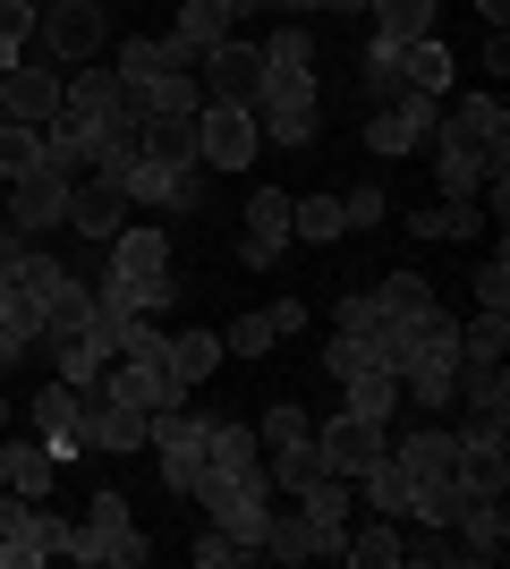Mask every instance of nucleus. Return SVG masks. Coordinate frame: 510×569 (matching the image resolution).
Wrapping results in <instances>:
<instances>
[{"instance_id":"57","label":"nucleus","mask_w":510,"mask_h":569,"mask_svg":"<svg viewBox=\"0 0 510 569\" xmlns=\"http://www.w3.org/2000/svg\"><path fill=\"white\" fill-rule=\"evenodd\" d=\"M0 433H9V400H0Z\"/></svg>"},{"instance_id":"18","label":"nucleus","mask_w":510,"mask_h":569,"mask_svg":"<svg viewBox=\"0 0 510 569\" xmlns=\"http://www.w3.org/2000/svg\"><path fill=\"white\" fill-rule=\"evenodd\" d=\"M196 111H204V86L188 69H162L146 86H128V119H196Z\"/></svg>"},{"instance_id":"50","label":"nucleus","mask_w":510,"mask_h":569,"mask_svg":"<svg viewBox=\"0 0 510 569\" xmlns=\"http://www.w3.org/2000/svg\"><path fill=\"white\" fill-rule=\"evenodd\" d=\"M383 213H391V196H383V188H358V196H340V221H349V230H374Z\"/></svg>"},{"instance_id":"2","label":"nucleus","mask_w":510,"mask_h":569,"mask_svg":"<svg viewBox=\"0 0 510 569\" xmlns=\"http://www.w3.org/2000/svg\"><path fill=\"white\" fill-rule=\"evenodd\" d=\"M196 501H204V519H213V527L247 536L256 552H264V527H272V510H281L264 459H256V468H204V476H196Z\"/></svg>"},{"instance_id":"39","label":"nucleus","mask_w":510,"mask_h":569,"mask_svg":"<svg viewBox=\"0 0 510 569\" xmlns=\"http://www.w3.org/2000/svg\"><path fill=\"white\" fill-rule=\"evenodd\" d=\"M510 357V315H477L460 323V366H502Z\"/></svg>"},{"instance_id":"53","label":"nucleus","mask_w":510,"mask_h":569,"mask_svg":"<svg viewBox=\"0 0 510 569\" xmlns=\"http://www.w3.org/2000/svg\"><path fill=\"white\" fill-rule=\"evenodd\" d=\"M264 315H272V332H281V340H290V332H298V323H307V307H298V298H272V307H264Z\"/></svg>"},{"instance_id":"11","label":"nucleus","mask_w":510,"mask_h":569,"mask_svg":"<svg viewBox=\"0 0 510 569\" xmlns=\"http://www.w3.org/2000/svg\"><path fill=\"white\" fill-rule=\"evenodd\" d=\"M196 86H204V102H256L264 94V51L239 43V34H221V43L196 60Z\"/></svg>"},{"instance_id":"20","label":"nucleus","mask_w":510,"mask_h":569,"mask_svg":"<svg viewBox=\"0 0 510 569\" xmlns=\"http://www.w3.org/2000/svg\"><path fill=\"white\" fill-rule=\"evenodd\" d=\"M69 230L77 238L128 230V188H111V179H77V188H69Z\"/></svg>"},{"instance_id":"49","label":"nucleus","mask_w":510,"mask_h":569,"mask_svg":"<svg viewBox=\"0 0 510 569\" xmlns=\"http://www.w3.org/2000/svg\"><path fill=\"white\" fill-rule=\"evenodd\" d=\"M340 332H383V307H374V289H349V298H340Z\"/></svg>"},{"instance_id":"12","label":"nucleus","mask_w":510,"mask_h":569,"mask_svg":"<svg viewBox=\"0 0 510 569\" xmlns=\"http://www.w3.org/2000/svg\"><path fill=\"white\" fill-rule=\"evenodd\" d=\"M60 119H86V128H120L128 119V77L77 60V77H60Z\"/></svg>"},{"instance_id":"26","label":"nucleus","mask_w":510,"mask_h":569,"mask_svg":"<svg viewBox=\"0 0 510 569\" xmlns=\"http://www.w3.org/2000/svg\"><path fill=\"white\" fill-rule=\"evenodd\" d=\"M340 391H349V408H358V417H374V426H391V417H400V375H391V366H358Z\"/></svg>"},{"instance_id":"32","label":"nucleus","mask_w":510,"mask_h":569,"mask_svg":"<svg viewBox=\"0 0 510 569\" xmlns=\"http://www.w3.org/2000/svg\"><path fill=\"white\" fill-rule=\"evenodd\" d=\"M434 9L442 0H366V18L383 43H409V34H434Z\"/></svg>"},{"instance_id":"44","label":"nucleus","mask_w":510,"mask_h":569,"mask_svg":"<svg viewBox=\"0 0 510 569\" xmlns=\"http://www.w3.org/2000/svg\"><path fill=\"white\" fill-rule=\"evenodd\" d=\"M239 561H256L247 536H230V527H204V536H196V569H239Z\"/></svg>"},{"instance_id":"16","label":"nucleus","mask_w":510,"mask_h":569,"mask_svg":"<svg viewBox=\"0 0 510 569\" xmlns=\"http://www.w3.org/2000/svg\"><path fill=\"white\" fill-rule=\"evenodd\" d=\"M51 485H60V459H51L34 433H0V493L51 501Z\"/></svg>"},{"instance_id":"45","label":"nucleus","mask_w":510,"mask_h":569,"mask_svg":"<svg viewBox=\"0 0 510 569\" xmlns=\"http://www.w3.org/2000/svg\"><path fill=\"white\" fill-rule=\"evenodd\" d=\"M468 289H477V315H510V256L502 247H493V263H477Z\"/></svg>"},{"instance_id":"15","label":"nucleus","mask_w":510,"mask_h":569,"mask_svg":"<svg viewBox=\"0 0 510 569\" xmlns=\"http://www.w3.org/2000/svg\"><path fill=\"white\" fill-rule=\"evenodd\" d=\"M86 442H94L102 459H128V451H146V408H128L111 400V391H86Z\"/></svg>"},{"instance_id":"9","label":"nucleus","mask_w":510,"mask_h":569,"mask_svg":"<svg viewBox=\"0 0 510 569\" xmlns=\"http://www.w3.org/2000/svg\"><path fill=\"white\" fill-rule=\"evenodd\" d=\"M34 34L51 60H94L111 43V18H102V0H51V9H34Z\"/></svg>"},{"instance_id":"47","label":"nucleus","mask_w":510,"mask_h":569,"mask_svg":"<svg viewBox=\"0 0 510 569\" xmlns=\"http://www.w3.org/2000/svg\"><path fill=\"white\" fill-rule=\"evenodd\" d=\"M272 340H281V332H272V315H239V323L221 332V349H230V357H264Z\"/></svg>"},{"instance_id":"46","label":"nucleus","mask_w":510,"mask_h":569,"mask_svg":"<svg viewBox=\"0 0 510 569\" xmlns=\"http://www.w3.org/2000/svg\"><path fill=\"white\" fill-rule=\"evenodd\" d=\"M204 196H213V170H204V162H188V170H179V179H170L162 213H204Z\"/></svg>"},{"instance_id":"7","label":"nucleus","mask_w":510,"mask_h":569,"mask_svg":"<svg viewBox=\"0 0 510 569\" xmlns=\"http://www.w3.org/2000/svg\"><path fill=\"white\" fill-rule=\"evenodd\" d=\"M26 417H34V442H43V451L60 459V468L94 451V442H86V391H77V382H60V375H51L43 391L26 400Z\"/></svg>"},{"instance_id":"38","label":"nucleus","mask_w":510,"mask_h":569,"mask_svg":"<svg viewBox=\"0 0 510 569\" xmlns=\"http://www.w3.org/2000/svg\"><path fill=\"white\" fill-rule=\"evenodd\" d=\"M137 144H146L153 162L188 170L196 162V119H137Z\"/></svg>"},{"instance_id":"6","label":"nucleus","mask_w":510,"mask_h":569,"mask_svg":"<svg viewBox=\"0 0 510 569\" xmlns=\"http://www.w3.org/2000/svg\"><path fill=\"white\" fill-rule=\"evenodd\" d=\"M256 153H264V128H256L247 102H204L196 111V162L204 170H247Z\"/></svg>"},{"instance_id":"56","label":"nucleus","mask_w":510,"mask_h":569,"mask_svg":"<svg viewBox=\"0 0 510 569\" xmlns=\"http://www.w3.org/2000/svg\"><path fill=\"white\" fill-rule=\"evenodd\" d=\"M256 9H298V0H230V18H256Z\"/></svg>"},{"instance_id":"17","label":"nucleus","mask_w":510,"mask_h":569,"mask_svg":"<svg viewBox=\"0 0 510 569\" xmlns=\"http://www.w3.org/2000/svg\"><path fill=\"white\" fill-rule=\"evenodd\" d=\"M0 119H18V128H51L60 119V77L51 69H0Z\"/></svg>"},{"instance_id":"10","label":"nucleus","mask_w":510,"mask_h":569,"mask_svg":"<svg viewBox=\"0 0 510 569\" xmlns=\"http://www.w3.org/2000/svg\"><path fill=\"white\" fill-rule=\"evenodd\" d=\"M316 451H323V468H332V476L358 485V476L391 451V426H374V417H358V408H340L332 426H316Z\"/></svg>"},{"instance_id":"29","label":"nucleus","mask_w":510,"mask_h":569,"mask_svg":"<svg viewBox=\"0 0 510 569\" xmlns=\"http://www.w3.org/2000/svg\"><path fill=\"white\" fill-rule=\"evenodd\" d=\"M256 51H264V77H316V34L307 26H272Z\"/></svg>"},{"instance_id":"25","label":"nucleus","mask_w":510,"mask_h":569,"mask_svg":"<svg viewBox=\"0 0 510 569\" xmlns=\"http://www.w3.org/2000/svg\"><path fill=\"white\" fill-rule=\"evenodd\" d=\"M400 400H417V408H451V400H460V357H417L409 375H400Z\"/></svg>"},{"instance_id":"8","label":"nucleus","mask_w":510,"mask_h":569,"mask_svg":"<svg viewBox=\"0 0 510 569\" xmlns=\"http://www.w3.org/2000/svg\"><path fill=\"white\" fill-rule=\"evenodd\" d=\"M0 213L18 221L26 238H51V230H69V179H60V170H18V179H9V188H0Z\"/></svg>"},{"instance_id":"33","label":"nucleus","mask_w":510,"mask_h":569,"mask_svg":"<svg viewBox=\"0 0 510 569\" xmlns=\"http://www.w3.org/2000/svg\"><path fill=\"white\" fill-rule=\"evenodd\" d=\"M170 34H179V43L204 60V51L230 34V0H179V26H170Z\"/></svg>"},{"instance_id":"5","label":"nucleus","mask_w":510,"mask_h":569,"mask_svg":"<svg viewBox=\"0 0 510 569\" xmlns=\"http://www.w3.org/2000/svg\"><path fill=\"white\" fill-rule=\"evenodd\" d=\"M256 111V128H264V144H290V153H307L323 128V86L316 77H264V94L247 102Z\"/></svg>"},{"instance_id":"41","label":"nucleus","mask_w":510,"mask_h":569,"mask_svg":"<svg viewBox=\"0 0 510 569\" xmlns=\"http://www.w3.org/2000/svg\"><path fill=\"white\" fill-rule=\"evenodd\" d=\"M374 307L383 315H426L434 289H426V272H383V281H374Z\"/></svg>"},{"instance_id":"31","label":"nucleus","mask_w":510,"mask_h":569,"mask_svg":"<svg viewBox=\"0 0 510 569\" xmlns=\"http://www.w3.org/2000/svg\"><path fill=\"white\" fill-rule=\"evenodd\" d=\"M256 459H264L256 426H230V417H204V468H256Z\"/></svg>"},{"instance_id":"42","label":"nucleus","mask_w":510,"mask_h":569,"mask_svg":"<svg viewBox=\"0 0 510 569\" xmlns=\"http://www.w3.org/2000/svg\"><path fill=\"white\" fill-rule=\"evenodd\" d=\"M43 162V128H18V119H0V179H18V170Z\"/></svg>"},{"instance_id":"28","label":"nucleus","mask_w":510,"mask_h":569,"mask_svg":"<svg viewBox=\"0 0 510 569\" xmlns=\"http://www.w3.org/2000/svg\"><path fill=\"white\" fill-rule=\"evenodd\" d=\"M221 357H230V349H221V332H170V349H162V366H170V375H179V382H188V391H196V382L213 375Z\"/></svg>"},{"instance_id":"43","label":"nucleus","mask_w":510,"mask_h":569,"mask_svg":"<svg viewBox=\"0 0 510 569\" xmlns=\"http://www.w3.org/2000/svg\"><path fill=\"white\" fill-rule=\"evenodd\" d=\"M247 230L256 238H290V188H256L247 196Z\"/></svg>"},{"instance_id":"24","label":"nucleus","mask_w":510,"mask_h":569,"mask_svg":"<svg viewBox=\"0 0 510 569\" xmlns=\"http://www.w3.org/2000/svg\"><path fill=\"white\" fill-rule=\"evenodd\" d=\"M400 552H409V536H400V519H383V510H374V519H366L358 536L340 545V561H358V569H400Z\"/></svg>"},{"instance_id":"23","label":"nucleus","mask_w":510,"mask_h":569,"mask_svg":"<svg viewBox=\"0 0 510 569\" xmlns=\"http://www.w3.org/2000/svg\"><path fill=\"white\" fill-rule=\"evenodd\" d=\"M451 536H460V561H502V545H510L502 493H493V501H468L460 519H451Z\"/></svg>"},{"instance_id":"1","label":"nucleus","mask_w":510,"mask_h":569,"mask_svg":"<svg viewBox=\"0 0 510 569\" xmlns=\"http://www.w3.org/2000/svg\"><path fill=\"white\" fill-rule=\"evenodd\" d=\"M94 298L111 315H162L179 307V281H170V238L162 230H111V272L94 281Z\"/></svg>"},{"instance_id":"4","label":"nucleus","mask_w":510,"mask_h":569,"mask_svg":"<svg viewBox=\"0 0 510 569\" xmlns=\"http://www.w3.org/2000/svg\"><path fill=\"white\" fill-rule=\"evenodd\" d=\"M77 519H60L51 501H18L0 493V569H34V561H69Z\"/></svg>"},{"instance_id":"34","label":"nucleus","mask_w":510,"mask_h":569,"mask_svg":"<svg viewBox=\"0 0 510 569\" xmlns=\"http://www.w3.org/2000/svg\"><path fill=\"white\" fill-rule=\"evenodd\" d=\"M290 238H307V247H332V238H349V221H340V196H290Z\"/></svg>"},{"instance_id":"36","label":"nucleus","mask_w":510,"mask_h":569,"mask_svg":"<svg viewBox=\"0 0 510 569\" xmlns=\"http://www.w3.org/2000/svg\"><path fill=\"white\" fill-rule=\"evenodd\" d=\"M256 442L264 451H298V442H316V417L298 400H264V417H256Z\"/></svg>"},{"instance_id":"27","label":"nucleus","mask_w":510,"mask_h":569,"mask_svg":"<svg viewBox=\"0 0 510 569\" xmlns=\"http://www.w3.org/2000/svg\"><path fill=\"white\" fill-rule=\"evenodd\" d=\"M358 493L374 501V510H383V519H409V501H417V476H409V468H400V459L383 451V459H374V468L358 476Z\"/></svg>"},{"instance_id":"14","label":"nucleus","mask_w":510,"mask_h":569,"mask_svg":"<svg viewBox=\"0 0 510 569\" xmlns=\"http://www.w3.org/2000/svg\"><path fill=\"white\" fill-rule=\"evenodd\" d=\"M340 545H349V527L307 519L298 501H281V510H272V527H264V552H272V561H340Z\"/></svg>"},{"instance_id":"30","label":"nucleus","mask_w":510,"mask_h":569,"mask_svg":"<svg viewBox=\"0 0 510 569\" xmlns=\"http://www.w3.org/2000/svg\"><path fill=\"white\" fill-rule=\"evenodd\" d=\"M400 77H409L417 94H442V86H451V51H442V34H409V43H400Z\"/></svg>"},{"instance_id":"37","label":"nucleus","mask_w":510,"mask_h":569,"mask_svg":"<svg viewBox=\"0 0 510 569\" xmlns=\"http://www.w3.org/2000/svg\"><path fill=\"white\" fill-rule=\"evenodd\" d=\"M290 501H298V510H307V519H332V527H349V501H358V485L323 468V476H307V485H298Z\"/></svg>"},{"instance_id":"48","label":"nucleus","mask_w":510,"mask_h":569,"mask_svg":"<svg viewBox=\"0 0 510 569\" xmlns=\"http://www.w3.org/2000/svg\"><path fill=\"white\" fill-rule=\"evenodd\" d=\"M26 34H34V9H26V0H0V69H18Z\"/></svg>"},{"instance_id":"40","label":"nucleus","mask_w":510,"mask_h":569,"mask_svg":"<svg viewBox=\"0 0 510 569\" xmlns=\"http://www.w3.org/2000/svg\"><path fill=\"white\" fill-rule=\"evenodd\" d=\"M434 179H442V196H477V188H486V162H477L468 144H442L434 137Z\"/></svg>"},{"instance_id":"58","label":"nucleus","mask_w":510,"mask_h":569,"mask_svg":"<svg viewBox=\"0 0 510 569\" xmlns=\"http://www.w3.org/2000/svg\"><path fill=\"white\" fill-rule=\"evenodd\" d=\"M26 9H51V0H26Z\"/></svg>"},{"instance_id":"13","label":"nucleus","mask_w":510,"mask_h":569,"mask_svg":"<svg viewBox=\"0 0 510 569\" xmlns=\"http://www.w3.org/2000/svg\"><path fill=\"white\" fill-rule=\"evenodd\" d=\"M434 128H442V94H417V86L391 102V111H366V144H374L383 162H391V153H417Z\"/></svg>"},{"instance_id":"59","label":"nucleus","mask_w":510,"mask_h":569,"mask_svg":"<svg viewBox=\"0 0 510 569\" xmlns=\"http://www.w3.org/2000/svg\"><path fill=\"white\" fill-rule=\"evenodd\" d=\"M0 188H9V179H0Z\"/></svg>"},{"instance_id":"19","label":"nucleus","mask_w":510,"mask_h":569,"mask_svg":"<svg viewBox=\"0 0 510 569\" xmlns=\"http://www.w3.org/2000/svg\"><path fill=\"white\" fill-rule=\"evenodd\" d=\"M94 162H102V128H86V119H51L43 128V170H60V179H94Z\"/></svg>"},{"instance_id":"35","label":"nucleus","mask_w":510,"mask_h":569,"mask_svg":"<svg viewBox=\"0 0 510 569\" xmlns=\"http://www.w3.org/2000/svg\"><path fill=\"white\" fill-rule=\"evenodd\" d=\"M460 510H468V485H460V476H417V501H409L417 527H451Z\"/></svg>"},{"instance_id":"54","label":"nucleus","mask_w":510,"mask_h":569,"mask_svg":"<svg viewBox=\"0 0 510 569\" xmlns=\"http://www.w3.org/2000/svg\"><path fill=\"white\" fill-rule=\"evenodd\" d=\"M298 9H323V18H366V0H298Z\"/></svg>"},{"instance_id":"52","label":"nucleus","mask_w":510,"mask_h":569,"mask_svg":"<svg viewBox=\"0 0 510 569\" xmlns=\"http://www.w3.org/2000/svg\"><path fill=\"white\" fill-rule=\"evenodd\" d=\"M26 247H34V238H26L18 221L0 213V281H18V256H26Z\"/></svg>"},{"instance_id":"22","label":"nucleus","mask_w":510,"mask_h":569,"mask_svg":"<svg viewBox=\"0 0 510 569\" xmlns=\"http://www.w3.org/2000/svg\"><path fill=\"white\" fill-rule=\"evenodd\" d=\"M391 459L409 476H451L460 468V433L451 426H409V433H391Z\"/></svg>"},{"instance_id":"55","label":"nucleus","mask_w":510,"mask_h":569,"mask_svg":"<svg viewBox=\"0 0 510 569\" xmlns=\"http://www.w3.org/2000/svg\"><path fill=\"white\" fill-rule=\"evenodd\" d=\"M477 18H486V34H502V26H510V0H477Z\"/></svg>"},{"instance_id":"3","label":"nucleus","mask_w":510,"mask_h":569,"mask_svg":"<svg viewBox=\"0 0 510 569\" xmlns=\"http://www.w3.org/2000/svg\"><path fill=\"white\" fill-rule=\"evenodd\" d=\"M69 561L77 569H137V561H153V545L137 536V519H128L120 493H94L86 519H77V536H69Z\"/></svg>"},{"instance_id":"21","label":"nucleus","mask_w":510,"mask_h":569,"mask_svg":"<svg viewBox=\"0 0 510 569\" xmlns=\"http://www.w3.org/2000/svg\"><path fill=\"white\" fill-rule=\"evenodd\" d=\"M477 230H486V204H477V196H442V204H417V213H409V238H417V247H426V238L468 247Z\"/></svg>"},{"instance_id":"51","label":"nucleus","mask_w":510,"mask_h":569,"mask_svg":"<svg viewBox=\"0 0 510 569\" xmlns=\"http://www.w3.org/2000/svg\"><path fill=\"white\" fill-rule=\"evenodd\" d=\"M281 247H290V238H256V230H247V238H239V263H247V272H272V263H281Z\"/></svg>"}]
</instances>
